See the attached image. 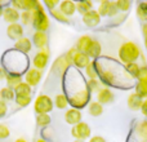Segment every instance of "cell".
Masks as SVG:
<instances>
[{
	"instance_id": "6da1fadb",
	"label": "cell",
	"mask_w": 147,
	"mask_h": 142,
	"mask_svg": "<svg viewBox=\"0 0 147 142\" xmlns=\"http://www.w3.org/2000/svg\"><path fill=\"white\" fill-rule=\"evenodd\" d=\"M26 54H22L17 52L16 49L7 51V53L3 56V69L5 71H9L8 74H16V75H22V72H26L27 65L26 64H18V61L26 60Z\"/></svg>"
},
{
	"instance_id": "7a4b0ae2",
	"label": "cell",
	"mask_w": 147,
	"mask_h": 142,
	"mask_svg": "<svg viewBox=\"0 0 147 142\" xmlns=\"http://www.w3.org/2000/svg\"><path fill=\"white\" fill-rule=\"evenodd\" d=\"M141 57V49L133 41H125L119 49V58L123 64L129 65L136 62Z\"/></svg>"
},
{
	"instance_id": "3957f363",
	"label": "cell",
	"mask_w": 147,
	"mask_h": 142,
	"mask_svg": "<svg viewBox=\"0 0 147 142\" xmlns=\"http://www.w3.org/2000/svg\"><path fill=\"white\" fill-rule=\"evenodd\" d=\"M32 26L36 31H43V32L49 28V17L47 16L41 3H39L36 9L32 12Z\"/></svg>"
},
{
	"instance_id": "277c9868",
	"label": "cell",
	"mask_w": 147,
	"mask_h": 142,
	"mask_svg": "<svg viewBox=\"0 0 147 142\" xmlns=\"http://www.w3.org/2000/svg\"><path fill=\"white\" fill-rule=\"evenodd\" d=\"M53 99L47 94H39L34 102V110L36 114H48L53 110Z\"/></svg>"
},
{
	"instance_id": "5b68a950",
	"label": "cell",
	"mask_w": 147,
	"mask_h": 142,
	"mask_svg": "<svg viewBox=\"0 0 147 142\" xmlns=\"http://www.w3.org/2000/svg\"><path fill=\"white\" fill-rule=\"evenodd\" d=\"M71 135L75 141H85L86 138H90L92 129L85 122H80L71 128Z\"/></svg>"
},
{
	"instance_id": "8992f818",
	"label": "cell",
	"mask_w": 147,
	"mask_h": 142,
	"mask_svg": "<svg viewBox=\"0 0 147 142\" xmlns=\"http://www.w3.org/2000/svg\"><path fill=\"white\" fill-rule=\"evenodd\" d=\"M49 56H51V53H49V49L48 48H44V49H41V51H39L38 53L35 54L34 60H32L34 69L43 71L47 66H48Z\"/></svg>"
},
{
	"instance_id": "52a82bcc",
	"label": "cell",
	"mask_w": 147,
	"mask_h": 142,
	"mask_svg": "<svg viewBox=\"0 0 147 142\" xmlns=\"http://www.w3.org/2000/svg\"><path fill=\"white\" fill-rule=\"evenodd\" d=\"M98 14L101 17H114L117 14V7L115 4V1H110V0H102L99 3L98 7Z\"/></svg>"
},
{
	"instance_id": "ba28073f",
	"label": "cell",
	"mask_w": 147,
	"mask_h": 142,
	"mask_svg": "<svg viewBox=\"0 0 147 142\" xmlns=\"http://www.w3.org/2000/svg\"><path fill=\"white\" fill-rule=\"evenodd\" d=\"M41 78H43V71L36 70V69H34V67L28 69L25 72V83H27L31 88L38 85V84L40 83Z\"/></svg>"
},
{
	"instance_id": "9c48e42d",
	"label": "cell",
	"mask_w": 147,
	"mask_h": 142,
	"mask_svg": "<svg viewBox=\"0 0 147 142\" xmlns=\"http://www.w3.org/2000/svg\"><path fill=\"white\" fill-rule=\"evenodd\" d=\"M112 101H114V93H112V91L110 88L103 87V88H101L97 92V102H99L102 106L111 103Z\"/></svg>"
},
{
	"instance_id": "30bf717a",
	"label": "cell",
	"mask_w": 147,
	"mask_h": 142,
	"mask_svg": "<svg viewBox=\"0 0 147 142\" xmlns=\"http://www.w3.org/2000/svg\"><path fill=\"white\" fill-rule=\"evenodd\" d=\"M23 26L21 25V23H12V25L8 26L7 28V35L9 39H12V40H16L17 41L18 39L23 38Z\"/></svg>"
},
{
	"instance_id": "8fae6325",
	"label": "cell",
	"mask_w": 147,
	"mask_h": 142,
	"mask_svg": "<svg viewBox=\"0 0 147 142\" xmlns=\"http://www.w3.org/2000/svg\"><path fill=\"white\" fill-rule=\"evenodd\" d=\"M31 41H32V45H35L39 51H41L48 45V34L43 31H35Z\"/></svg>"
},
{
	"instance_id": "7c38bea8",
	"label": "cell",
	"mask_w": 147,
	"mask_h": 142,
	"mask_svg": "<svg viewBox=\"0 0 147 142\" xmlns=\"http://www.w3.org/2000/svg\"><path fill=\"white\" fill-rule=\"evenodd\" d=\"M83 22H84V25H86L88 27H94V26L99 25V22H101V16L98 14L97 10L92 9L83 16Z\"/></svg>"
},
{
	"instance_id": "4fadbf2b",
	"label": "cell",
	"mask_w": 147,
	"mask_h": 142,
	"mask_svg": "<svg viewBox=\"0 0 147 142\" xmlns=\"http://www.w3.org/2000/svg\"><path fill=\"white\" fill-rule=\"evenodd\" d=\"M20 16H21V13L18 12V10H16L14 8H12L10 5L5 7L4 10H3V18H4V21L7 23H9V25L17 23V21L20 20Z\"/></svg>"
},
{
	"instance_id": "5bb4252c",
	"label": "cell",
	"mask_w": 147,
	"mask_h": 142,
	"mask_svg": "<svg viewBox=\"0 0 147 142\" xmlns=\"http://www.w3.org/2000/svg\"><path fill=\"white\" fill-rule=\"evenodd\" d=\"M65 120H66L67 124L70 125H76L78 123L81 122V112L80 110L78 109H74V107H71V109L66 110V112H65Z\"/></svg>"
},
{
	"instance_id": "9a60e30c",
	"label": "cell",
	"mask_w": 147,
	"mask_h": 142,
	"mask_svg": "<svg viewBox=\"0 0 147 142\" xmlns=\"http://www.w3.org/2000/svg\"><path fill=\"white\" fill-rule=\"evenodd\" d=\"M31 48H32V41H31L28 38H25V36L18 39L14 44V49L22 54H27L28 52L31 51Z\"/></svg>"
},
{
	"instance_id": "2e32d148",
	"label": "cell",
	"mask_w": 147,
	"mask_h": 142,
	"mask_svg": "<svg viewBox=\"0 0 147 142\" xmlns=\"http://www.w3.org/2000/svg\"><path fill=\"white\" fill-rule=\"evenodd\" d=\"M90 62H92L90 58L85 53H81V52H76L72 58V65L76 69H85Z\"/></svg>"
},
{
	"instance_id": "e0dca14e",
	"label": "cell",
	"mask_w": 147,
	"mask_h": 142,
	"mask_svg": "<svg viewBox=\"0 0 147 142\" xmlns=\"http://www.w3.org/2000/svg\"><path fill=\"white\" fill-rule=\"evenodd\" d=\"M93 40H94V39H92L89 35H83V36H80V38H79V40H78V43H76V47H75L76 51L86 54V52L89 51V48H90V45H92V43H93Z\"/></svg>"
},
{
	"instance_id": "ac0fdd59",
	"label": "cell",
	"mask_w": 147,
	"mask_h": 142,
	"mask_svg": "<svg viewBox=\"0 0 147 142\" xmlns=\"http://www.w3.org/2000/svg\"><path fill=\"white\" fill-rule=\"evenodd\" d=\"M58 9L61 10L66 17H71L76 12V4L74 1H71V0H63V1L59 3Z\"/></svg>"
},
{
	"instance_id": "d6986e66",
	"label": "cell",
	"mask_w": 147,
	"mask_h": 142,
	"mask_svg": "<svg viewBox=\"0 0 147 142\" xmlns=\"http://www.w3.org/2000/svg\"><path fill=\"white\" fill-rule=\"evenodd\" d=\"M127 103H128V107H129L130 110H134V111H137V110H141V107H142L143 99L141 98V97L138 96L136 92H133V93H130L129 96H128Z\"/></svg>"
},
{
	"instance_id": "ffe728a7",
	"label": "cell",
	"mask_w": 147,
	"mask_h": 142,
	"mask_svg": "<svg viewBox=\"0 0 147 142\" xmlns=\"http://www.w3.org/2000/svg\"><path fill=\"white\" fill-rule=\"evenodd\" d=\"M5 81H7V87L14 91V88L17 85H20L22 83V75H16V74H7V78H5Z\"/></svg>"
},
{
	"instance_id": "44dd1931",
	"label": "cell",
	"mask_w": 147,
	"mask_h": 142,
	"mask_svg": "<svg viewBox=\"0 0 147 142\" xmlns=\"http://www.w3.org/2000/svg\"><path fill=\"white\" fill-rule=\"evenodd\" d=\"M101 52H102V47H101V44H99V41L93 40V43H92L89 51L86 52V56H88L89 58L97 60L99 56H101Z\"/></svg>"
},
{
	"instance_id": "7402d4cb",
	"label": "cell",
	"mask_w": 147,
	"mask_h": 142,
	"mask_svg": "<svg viewBox=\"0 0 147 142\" xmlns=\"http://www.w3.org/2000/svg\"><path fill=\"white\" fill-rule=\"evenodd\" d=\"M136 93L142 99L147 98V79H138L136 84Z\"/></svg>"
},
{
	"instance_id": "603a6c76",
	"label": "cell",
	"mask_w": 147,
	"mask_h": 142,
	"mask_svg": "<svg viewBox=\"0 0 147 142\" xmlns=\"http://www.w3.org/2000/svg\"><path fill=\"white\" fill-rule=\"evenodd\" d=\"M92 9H93V1L90 0H81L76 3V12H79L81 16H84Z\"/></svg>"
},
{
	"instance_id": "cb8c5ba5",
	"label": "cell",
	"mask_w": 147,
	"mask_h": 142,
	"mask_svg": "<svg viewBox=\"0 0 147 142\" xmlns=\"http://www.w3.org/2000/svg\"><path fill=\"white\" fill-rule=\"evenodd\" d=\"M31 93H32V88L25 81H22L20 85H17L14 88L16 96H31Z\"/></svg>"
},
{
	"instance_id": "d4e9b609",
	"label": "cell",
	"mask_w": 147,
	"mask_h": 142,
	"mask_svg": "<svg viewBox=\"0 0 147 142\" xmlns=\"http://www.w3.org/2000/svg\"><path fill=\"white\" fill-rule=\"evenodd\" d=\"M88 112L92 116H99V115H102V112H103V106L97 101H92V102H89Z\"/></svg>"
},
{
	"instance_id": "484cf974",
	"label": "cell",
	"mask_w": 147,
	"mask_h": 142,
	"mask_svg": "<svg viewBox=\"0 0 147 142\" xmlns=\"http://www.w3.org/2000/svg\"><path fill=\"white\" fill-rule=\"evenodd\" d=\"M53 103H54V106H56L57 109H59V110H65L70 105L66 94H63V93L57 94L56 98H54V101H53Z\"/></svg>"
},
{
	"instance_id": "4316f807",
	"label": "cell",
	"mask_w": 147,
	"mask_h": 142,
	"mask_svg": "<svg viewBox=\"0 0 147 142\" xmlns=\"http://www.w3.org/2000/svg\"><path fill=\"white\" fill-rule=\"evenodd\" d=\"M16 98V94H14V91L8 87H4V88L0 89V99L4 102H8V101H13Z\"/></svg>"
},
{
	"instance_id": "83f0119b",
	"label": "cell",
	"mask_w": 147,
	"mask_h": 142,
	"mask_svg": "<svg viewBox=\"0 0 147 142\" xmlns=\"http://www.w3.org/2000/svg\"><path fill=\"white\" fill-rule=\"evenodd\" d=\"M137 132V137L140 138V141H147V120L141 122L136 128Z\"/></svg>"
},
{
	"instance_id": "f1b7e54d",
	"label": "cell",
	"mask_w": 147,
	"mask_h": 142,
	"mask_svg": "<svg viewBox=\"0 0 147 142\" xmlns=\"http://www.w3.org/2000/svg\"><path fill=\"white\" fill-rule=\"evenodd\" d=\"M125 70L130 75L132 79H137L140 78V65L137 62H133V64H129V65H125Z\"/></svg>"
},
{
	"instance_id": "f546056e",
	"label": "cell",
	"mask_w": 147,
	"mask_h": 142,
	"mask_svg": "<svg viewBox=\"0 0 147 142\" xmlns=\"http://www.w3.org/2000/svg\"><path fill=\"white\" fill-rule=\"evenodd\" d=\"M49 12H51L52 17H53L56 21H58V22H61V23H69L70 22L69 17H66L58 8H56V9H53V10H49Z\"/></svg>"
},
{
	"instance_id": "4dcf8cb0",
	"label": "cell",
	"mask_w": 147,
	"mask_h": 142,
	"mask_svg": "<svg viewBox=\"0 0 147 142\" xmlns=\"http://www.w3.org/2000/svg\"><path fill=\"white\" fill-rule=\"evenodd\" d=\"M36 124L39 127H48L51 124V116L48 114H39L36 115Z\"/></svg>"
},
{
	"instance_id": "1f68e13d",
	"label": "cell",
	"mask_w": 147,
	"mask_h": 142,
	"mask_svg": "<svg viewBox=\"0 0 147 142\" xmlns=\"http://www.w3.org/2000/svg\"><path fill=\"white\" fill-rule=\"evenodd\" d=\"M85 75L89 78V80H93V79H97L98 74H97V69H96V65L94 62H90L88 66L85 67Z\"/></svg>"
},
{
	"instance_id": "d6a6232c",
	"label": "cell",
	"mask_w": 147,
	"mask_h": 142,
	"mask_svg": "<svg viewBox=\"0 0 147 142\" xmlns=\"http://www.w3.org/2000/svg\"><path fill=\"white\" fill-rule=\"evenodd\" d=\"M20 20L22 22V25H32V12H28V10H22L20 16Z\"/></svg>"
},
{
	"instance_id": "836d02e7",
	"label": "cell",
	"mask_w": 147,
	"mask_h": 142,
	"mask_svg": "<svg viewBox=\"0 0 147 142\" xmlns=\"http://www.w3.org/2000/svg\"><path fill=\"white\" fill-rule=\"evenodd\" d=\"M14 101L20 107H26L31 103V96H16Z\"/></svg>"
},
{
	"instance_id": "e575fe53",
	"label": "cell",
	"mask_w": 147,
	"mask_h": 142,
	"mask_svg": "<svg viewBox=\"0 0 147 142\" xmlns=\"http://www.w3.org/2000/svg\"><path fill=\"white\" fill-rule=\"evenodd\" d=\"M38 0H22L23 4V10H28V12H34L36 9V7L39 5Z\"/></svg>"
},
{
	"instance_id": "d590c367",
	"label": "cell",
	"mask_w": 147,
	"mask_h": 142,
	"mask_svg": "<svg viewBox=\"0 0 147 142\" xmlns=\"http://www.w3.org/2000/svg\"><path fill=\"white\" fill-rule=\"evenodd\" d=\"M137 16L141 21H145L147 23V8L143 5V3H140L137 5Z\"/></svg>"
},
{
	"instance_id": "8d00e7d4",
	"label": "cell",
	"mask_w": 147,
	"mask_h": 142,
	"mask_svg": "<svg viewBox=\"0 0 147 142\" xmlns=\"http://www.w3.org/2000/svg\"><path fill=\"white\" fill-rule=\"evenodd\" d=\"M101 81L97 80V79H93V80H88L86 81V87H88L89 92H98L101 89Z\"/></svg>"
},
{
	"instance_id": "74e56055",
	"label": "cell",
	"mask_w": 147,
	"mask_h": 142,
	"mask_svg": "<svg viewBox=\"0 0 147 142\" xmlns=\"http://www.w3.org/2000/svg\"><path fill=\"white\" fill-rule=\"evenodd\" d=\"M115 4H116V7H117V10H120V12H127V10H129L132 3H130L129 0H117V1H115Z\"/></svg>"
},
{
	"instance_id": "f35d334b",
	"label": "cell",
	"mask_w": 147,
	"mask_h": 142,
	"mask_svg": "<svg viewBox=\"0 0 147 142\" xmlns=\"http://www.w3.org/2000/svg\"><path fill=\"white\" fill-rule=\"evenodd\" d=\"M57 5H59L58 0H44L43 7H45L48 10H53L57 8Z\"/></svg>"
},
{
	"instance_id": "ab89813d",
	"label": "cell",
	"mask_w": 147,
	"mask_h": 142,
	"mask_svg": "<svg viewBox=\"0 0 147 142\" xmlns=\"http://www.w3.org/2000/svg\"><path fill=\"white\" fill-rule=\"evenodd\" d=\"M10 136V131L9 128L5 124H0V140H5Z\"/></svg>"
},
{
	"instance_id": "60d3db41",
	"label": "cell",
	"mask_w": 147,
	"mask_h": 142,
	"mask_svg": "<svg viewBox=\"0 0 147 142\" xmlns=\"http://www.w3.org/2000/svg\"><path fill=\"white\" fill-rule=\"evenodd\" d=\"M10 7L14 8L16 10H23V4H22V0H12L10 1Z\"/></svg>"
},
{
	"instance_id": "b9f144b4",
	"label": "cell",
	"mask_w": 147,
	"mask_h": 142,
	"mask_svg": "<svg viewBox=\"0 0 147 142\" xmlns=\"http://www.w3.org/2000/svg\"><path fill=\"white\" fill-rule=\"evenodd\" d=\"M7 111H8V105H7V102H4V101H1V99H0V119L5 116Z\"/></svg>"
},
{
	"instance_id": "7bdbcfd3",
	"label": "cell",
	"mask_w": 147,
	"mask_h": 142,
	"mask_svg": "<svg viewBox=\"0 0 147 142\" xmlns=\"http://www.w3.org/2000/svg\"><path fill=\"white\" fill-rule=\"evenodd\" d=\"M138 79H147V65L140 66V78Z\"/></svg>"
},
{
	"instance_id": "ee69618b",
	"label": "cell",
	"mask_w": 147,
	"mask_h": 142,
	"mask_svg": "<svg viewBox=\"0 0 147 142\" xmlns=\"http://www.w3.org/2000/svg\"><path fill=\"white\" fill-rule=\"evenodd\" d=\"M89 142H106V140L101 136H93V137L89 138Z\"/></svg>"
},
{
	"instance_id": "f6af8a7d",
	"label": "cell",
	"mask_w": 147,
	"mask_h": 142,
	"mask_svg": "<svg viewBox=\"0 0 147 142\" xmlns=\"http://www.w3.org/2000/svg\"><path fill=\"white\" fill-rule=\"evenodd\" d=\"M10 5L9 1H0V17H3V10H4L5 7Z\"/></svg>"
},
{
	"instance_id": "bcb514c9",
	"label": "cell",
	"mask_w": 147,
	"mask_h": 142,
	"mask_svg": "<svg viewBox=\"0 0 147 142\" xmlns=\"http://www.w3.org/2000/svg\"><path fill=\"white\" fill-rule=\"evenodd\" d=\"M141 111H142V114L147 116V98L143 99V103H142V107H141Z\"/></svg>"
},
{
	"instance_id": "7dc6e473",
	"label": "cell",
	"mask_w": 147,
	"mask_h": 142,
	"mask_svg": "<svg viewBox=\"0 0 147 142\" xmlns=\"http://www.w3.org/2000/svg\"><path fill=\"white\" fill-rule=\"evenodd\" d=\"M7 71H5L3 67H0V80H5V78H7Z\"/></svg>"
},
{
	"instance_id": "c3c4849f",
	"label": "cell",
	"mask_w": 147,
	"mask_h": 142,
	"mask_svg": "<svg viewBox=\"0 0 147 142\" xmlns=\"http://www.w3.org/2000/svg\"><path fill=\"white\" fill-rule=\"evenodd\" d=\"M142 32H143V38H145V40H147V23H145V25H143Z\"/></svg>"
},
{
	"instance_id": "681fc988",
	"label": "cell",
	"mask_w": 147,
	"mask_h": 142,
	"mask_svg": "<svg viewBox=\"0 0 147 142\" xmlns=\"http://www.w3.org/2000/svg\"><path fill=\"white\" fill-rule=\"evenodd\" d=\"M14 142H27V141H26L25 138H17V140H16Z\"/></svg>"
},
{
	"instance_id": "f907efd6",
	"label": "cell",
	"mask_w": 147,
	"mask_h": 142,
	"mask_svg": "<svg viewBox=\"0 0 147 142\" xmlns=\"http://www.w3.org/2000/svg\"><path fill=\"white\" fill-rule=\"evenodd\" d=\"M35 142H47L45 140H43V138H38V140H36Z\"/></svg>"
},
{
	"instance_id": "816d5d0a",
	"label": "cell",
	"mask_w": 147,
	"mask_h": 142,
	"mask_svg": "<svg viewBox=\"0 0 147 142\" xmlns=\"http://www.w3.org/2000/svg\"><path fill=\"white\" fill-rule=\"evenodd\" d=\"M74 142H84V141H74Z\"/></svg>"
},
{
	"instance_id": "f5cc1de1",
	"label": "cell",
	"mask_w": 147,
	"mask_h": 142,
	"mask_svg": "<svg viewBox=\"0 0 147 142\" xmlns=\"http://www.w3.org/2000/svg\"><path fill=\"white\" fill-rule=\"evenodd\" d=\"M138 142H147V141H138Z\"/></svg>"
}]
</instances>
